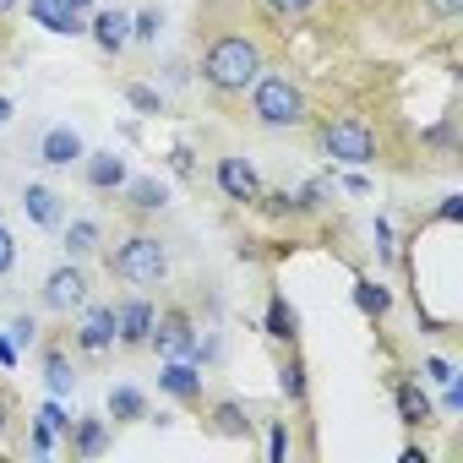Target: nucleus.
I'll return each mask as SVG.
<instances>
[{
  "label": "nucleus",
  "mask_w": 463,
  "mask_h": 463,
  "mask_svg": "<svg viewBox=\"0 0 463 463\" xmlns=\"http://www.w3.org/2000/svg\"><path fill=\"white\" fill-rule=\"evenodd\" d=\"M392 398H398V420H403V425H425V420H430V398L420 392V382H398Z\"/></svg>",
  "instance_id": "20"
},
{
  "label": "nucleus",
  "mask_w": 463,
  "mask_h": 463,
  "mask_svg": "<svg viewBox=\"0 0 463 463\" xmlns=\"http://www.w3.org/2000/svg\"><path fill=\"white\" fill-rule=\"evenodd\" d=\"M50 447H55V430L39 420V425H33V452H50Z\"/></svg>",
  "instance_id": "36"
},
{
  "label": "nucleus",
  "mask_w": 463,
  "mask_h": 463,
  "mask_svg": "<svg viewBox=\"0 0 463 463\" xmlns=\"http://www.w3.org/2000/svg\"><path fill=\"white\" fill-rule=\"evenodd\" d=\"M425 12L436 23H452V17H463V0H425Z\"/></svg>",
  "instance_id": "31"
},
{
  "label": "nucleus",
  "mask_w": 463,
  "mask_h": 463,
  "mask_svg": "<svg viewBox=\"0 0 463 463\" xmlns=\"http://www.w3.org/2000/svg\"><path fill=\"white\" fill-rule=\"evenodd\" d=\"M158 387H164L169 398H180V403H196V398H202V371H196V360H164Z\"/></svg>",
  "instance_id": "13"
},
{
  "label": "nucleus",
  "mask_w": 463,
  "mask_h": 463,
  "mask_svg": "<svg viewBox=\"0 0 463 463\" xmlns=\"http://www.w3.org/2000/svg\"><path fill=\"white\" fill-rule=\"evenodd\" d=\"M447 387V398H441V409H463V387H458V376L452 382H441Z\"/></svg>",
  "instance_id": "37"
},
{
  "label": "nucleus",
  "mask_w": 463,
  "mask_h": 463,
  "mask_svg": "<svg viewBox=\"0 0 463 463\" xmlns=\"http://www.w3.org/2000/svg\"><path fill=\"white\" fill-rule=\"evenodd\" d=\"M12 268H17V241H12V229L0 223V279H6Z\"/></svg>",
  "instance_id": "28"
},
{
  "label": "nucleus",
  "mask_w": 463,
  "mask_h": 463,
  "mask_svg": "<svg viewBox=\"0 0 463 463\" xmlns=\"http://www.w3.org/2000/svg\"><path fill=\"white\" fill-rule=\"evenodd\" d=\"M6 420H12V414H6V398H0V436H6Z\"/></svg>",
  "instance_id": "43"
},
{
  "label": "nucleus",
  "mask_w": 463,
  "mask_h": 463,
  "mask_svg": "<svg viewBox=\"0 0 463 463\" xmlns=\"http://www.w3.org/2000/svg\"><path fill=\"white\" fill-rule=\"evenodd\" d=\"M311 6H317V0H268V12H273V17H306Z\"/></svg>",
  "instance_id": "30"
},
{
  "label": "nucleus",
  "mask_w": 463,
  "mask_h": 463,
  "mask_svg": "<svg viewBox=\"0 0 463 463\" xmlns=\"http://www.w3.org/2000/svg\"><path fill=\"white\" fill-rule=\"evenodd\" d=\"M82 137L71 131V126H50L44 131V142H39V158L50 164V169H66V164H82Z\"/></svg>",
  "instance_id": "12"
},
{
  "label": "nucleus",
  "mask_w": 463,
  "mask_h": 463,
  "mask_svg": "<svg viewBox=\"0 0 463 463\" xmlns=\"http://www.w3.org/2000/svg\"><path fill=\"white\" fill-rule=\"evenodd\" d=\"M131 39H137V44H153V39H158V12L131 17Z\"/></svg>",
  "instance_id": "27"
},
{
  "label": "nucleus",
  "mask_w": 463,
  "mask_h": 463,
  "mask_svg": "<svg viewBox=\"0 0 463 463\" xmlns=\"http://www.w3.org/2000/svg\"><path fill=\"white\" fill-rule=\"evenodd\" d=\"M213 180H218V191L229 196V202H257L262 196V175L246 164V158H218V169H213Z\"/></svg>",
  "instance_id": "8"
},
{
  "label": "nucleus",
  "mask_w": 463,
  "mask_h": 463,
  "mask_svg": "<svg viewBox=\"0 0 463 463\" xmlns=\"http://www.w3.org/2000/svg\"><path fill=\"white\" fill-rule=\"evenodd\" d=\"M39 306H44V311H61V317H66V311H77V306H88V273H82V262H71V257H66V262L44 279Z\"/></svg>",
  "instance_id": "6"
},
{
  "label": "nucleus",
  "mask_w": 463,
  "mask_h": 463,
  "mask_svg": "<svg viewBox=\"0 0 463 463\" xmlns=\"http://www.w3.org/2000/svg\"><path fill=\"white\" fill-rule=\"evenodd\" d=\"M126 202H131V213H158V207H169V185L164 180H131L126 185Z\"/></svg>",
  "instance_id": "17"
},
{
  "label": "nucleus",
  "mask_w": 463,
  "mask_h": 463,
  "mask_svg": "<svg viewBox=\"0 0 463 463\" xmlns=\"http://www.w3.org/2000/svg\"><path fill=\"white\" fill-rule=\"evenodd\" d=\"M88 33H93V44H99L104 55H120V50L131 44V17H126V12H99V17L88 23Z\"/></svg>",
  "instance_id": "15"
},
{
  "label": "nucleus",
  "mask_w": 463,
  "mask_h": 463,
  "mask_svg": "<svg viewBox=\"0 0 463 463\" xmlns=\"http://www.w3.org/2000/svg\"><path fill=\"white\" fill-rule=\"evenodd\" d=\"M354 306L365 311V317H387V306H392V295L376 284V279H354Z\"/></svg>",
  "instance_id": "23"
},
{
  "label": "nucleus",
  "mask_w": 463,
  "mask_h": 463,
  "mask_svg": "<svg viewBox=\"0 0 463 463\" xmlns=\"http://www.w3.org/2000/svg\"><path fill=\"white\" fill-rule=\"evenodd\" d=\"M99 235H104L99 218H71V223H66V257H71V262L93 257V251H99Z\"/></svg>",
  "instance_id": "16"
},
{
  "label": "nucleus",
  "mask_w": 463,
  "mask_h": 463,
  "mask_svg": "<svg viewBox=\"0 0 463 463\" xmlns=\"http://www.w3.org/2000/svg\"><path fill=\"white\" fill-rule=\"evenodd\" d=\"M109 273L131 289H158L169 279V246L147 229H137V235L120 241V251H109Z\"/></svg>",
  "instance_id": "3"
},
{
  "label": "nucleus",
  "mask_w": 463,
  "mask_h": 463,
  "mask_svg": "<svg viewBox=\"0 0 463 463\" xmlns=\"http://www.w3.org/2000/svg\"><path fill=\"white\" fill-rule=\"evenodd\" d=\"M295 327H300L295 306H289L284 295H273V300H268V338H273V344H289V338H295Z\"/></svg>",
  "instance_id": "22"
},
{
  "label": "nucleus",
  "mask_w": 463,
  "mask_h": 463,
  "mask_svg": "<svg viewBox=\"0 0 463 463\" xmlns=\"http://www.w3.org/2000/svg\"><path fill=\"white\" fill-rule=\"evenodd\" d=\"M44 387H50V398H71V387H77V371H71V360L61 349L44 354Z\"/></svg>",
  "instance_id": "19"
},
{
  "label": "nucleus",
  "mask_w": 463,
  "mask_h": 463,
  "mask_svg": "<svg viewBox=\"0 0 463 463\" xmlns=\"http://www.w3.org/2000/svg\"><path fill=\"white\" fill-rule=\"evenodd\" d=\"M169 169H175V175H191V147H185V142L169 153Z\"/></svg>",
  "instance_id": "35"
},
{
  "label": "nucleus",
  "mask_w": 463,
  "mask_h": 463,
  "mask_svg": "<svg viewBox=\"0 0 463 463\" xmlns=\"http://www.w3.org/2000/svg\"><path fill=\"white\" fill-rule=\"evenodd\" d=\"M82 175H88L93 191H120V185L131 180L120 153H82Z\"/></svg>",
  "instance_id": "14"
},
{
  "label": "nucleus",
  "mask_w": 463,
  "mask_h": 463,
  "mask_svg": "<svg viewBox=\"0 0 463 463\" xmlns=\"http://www.w3.org/2000/svg\"><path fill=\"white\" fill-rule=\"evenodd\" d=\"M322 153L349 164V169H365V164H376V131L360 115H333L322 126Z\"/></svg>",
  "instance_id": "4"
},
{
  "label": "nucleus",
  "mask_w": 463,
  "mask_h": 463,
  "mask_svg": "<svg viewBox=\"0 0 463 463\" xmlns=\"http://www.w3.org/2000/svg\"><path fill=\"white\" fill-rule=\"evenodd\" d=\"M262 71H268V55H262V44L251 33H218L202 50V82L213 93H223V99L229 93H246Z\"/></svg>",
  "instance_id": "1"
},
{
  "label": "nucleus",
  "mask_w": 463,
  "mask_h": 463,
  "mask_svg": "<svg viewBox=\"0 0 463 463\" xmlns=\"http://www.w3.org/2000/svg\"><path fill=\"white\" fill-rule=\"evenodd\" d=\"M344 185H349L354 196H365V191H371V180H365V175H344Z\"/></svg>",
  "instance_id": "39"
},
{
  "label": "nucleus",
  "mask_w": 463,
  "mask_h": 463,
  "mask_svg": "<svg viewBox=\"0 0 463 463\" xmlns=\"http://www.w3.org/2000/svg\"><path fill=\"white\" fill-rule=\"evenodd\" d=\"M115 344V306H88L77 322V349L82 354H104Z\"/></svg>",
  "instance_id": "9"
},
{
  "label": "nucleus",
  "mask_w": 463,
  "mask_h": 463,
  "mask_svg": "<svg viewBox=\"0 0 463 463\" xmlns=\"http://www.w3.org/2000/svg\"><path fill=\"white\" fill-rule=\"evenodd\" d=\"M66 6H71V12H93V6H99V0H66Z\"/></svg>",
  "instance_id": "41"
},
{
  "label": "nucleus",
  "mask_w": 463,
  "mask_h": 463,
  "mask_svg": "<svg viewBox=\"0 0 463 463\" xmlns=\"http://www.w3.org/2000/svg\"><path fill=\"white\" fill-rule=\"evenodd\" d=\"M39 420H44V425H50V430H66V436H71V420H66V409H61V403H55V398H50V403H44V409H39Z\"/></svg>",
  "instance_id": "32"
},
{
  "label": "nucleus",
  "mask_w": 463,
  "mask_h": 463,
  "mask_svg": "<svg viewBox=\"0 0 463 463\" xmlns=\"http://www.w3.org/2000/svg\"><path fill=\"white\" fill-rule=\"evenodd\" d=\"M28 17L39 23V28H50V33H61V39H77V33H88V23H82V12H71L66 0H28Z\"/></svg>",
  "instance_id": "10"
},
{
  "label": "nucleus",
  "mask_w": 463,
  "mask_h": 463,
  "mask_svg": "<svg viewBox=\"0 0 463 463\" xmlns=\"http://www.w3.org/2000/svg\"><path fill=\"white\" fill-rule=\"evenodd\" d=\"M17 6H23V0H0V17H12Z\"/></svg>",
  "instance_id": "42"
},
{
  "label": "nucleus",
  "mask_w": 463,
  "mask_h": 463,
  "mask_svg": "<svg viewBox=\"0 0 463 463\" xmlns=\"http://www.w3.org/2000/svg\"><path fill=\"white\" fill-rule=\"evenodd\" d=\"M33 338H39V317H17V322H12V344H17V349H28Z\"/></svg>",
  "instance_id": "29"
},
{
  "label": "nucleus",
  "mask_w": 463,
  "mask_h": 463,
  "mask_svg": "<svg viewBox=\"0 0 463 463\" xmlns=\"http://www.w3.org/2000/svg\"><path fill=\"white\" fill-rule=\"evenodd\" d=\"M6 120H12V99L0 93V131H6Z\"/></svg>",
  "instance_id": "40"
},
{
  "label": "nucleus",
  "mask_w": 463,
  "mask_h": 463,
  "mask_svg": "<svg viewBox=\"0 0 463 463\" xmlns=\"http://www.w3.org/2000/svg\"><path fill=\"white\" fill-rule=\"evenodd\" d=\"M23 213L39 223V229H61L66 223V207H61V191H50L44 180H28L23 185Z\"/></svg>",
  "instance_id": "11"
},
{
  "label": "nucleus",
  "mask_w": 463,
  "mask_h": 463,
  "mask_svg": "<svg viewBox=\"0 0 463 463\" xmlns=\"http://www.w3.org/2000/svg\"><path fill=\"white\" fill-rule=\"evenodd\" d=\"M147 414V398L137 387H109V420H142Z\"/></svg>",
  "instance_id": "24"
},
{
  "label": "nucleus",
  "mask_w": 463,
  "mask_h": 463,
  "mask_svg": "<svg viewBox=\"0 0 463 463\" xmlns=\"http://www.w3.org/2000/svg\"><path fill=\"white\" fill-rule=\"evenodd\" d=\"M279 392H284V398H295V403L306 398V365H300V360L279 365Z\"/></svg>",
  "instance_id": "25"
},
{
  "label": "nucleus",
  "mask_w": 463,
  "mask_h": 463,
  "mask_svg": "<svg viewBox=\"0 0 463 463\" xmlns=\"http://www.w3.org/2000/svg\"><path fill=\"white\" fill-rule=\"evenodd\" d=\"M0 365H17V344L6 333H0Z\"/></svg>",
  "instance_id": "38"
},
{
  "label": "nucleus",
  "mask_w": 463,
  "mask_h": 463,
  "mask_svg": "<svg viewBox=\"0 0 463 463\" xmlns=\"http://www.w3.org/2000/svg\"><path fill=\"white\" fill-rule=\"evenodd\" d=\"M147 344H153L164 360H202V333H196L191 311H180V306H169V311H158V317H153Z\"/></svg>",
  "instance_id": "5"
},
{
  "label": "nucleus",
  "mask_w": 463,
  "mask_h": 463,
  "mask_svg": "<svg viewBox=\"0 0 463 463\" xmlns=\"http://www.w3.org/2000/svg\"><path fill=\"white\" fill-rule=\"evenodd\" d=\"M153 300L147 295H131V300H120L115 306V344H126V349H142L147 344V333H153Z\"/></svg>",
  "instance_id": "7"
},
{
  "label": "nucleus",
  "mask_w": 463,
  "mask_h": 463,
  "mask_svg": "<svg viewBox=\"0 0 463 463\" xmlns=\"http://www.w3.org/2000/svg\"><path fill=\"white\" fill-rule=\"evenodd\" d=\"M246 93H251V120L262 131H295L311 120V99L289 71H262Z\"/></svg>",
  "instance_id": "2"
},
{
  "label": "nucleus",
  "mask_w": 463,
  "mask_h": 463,
  "mask_svg": "<svg viewBox=\"0 0 463 463\" xmlns=\"http://www.w3.org/2000/svg\"><path fill=\"white\" fill-rule=\"evenodd\" d=\"M425 376H430V382H452V365H447L441 354H430V360H425Z\"/></svg>",
  "instance_id": "34"
},
{
  "label": "nucleus",
  "mask_w": 463,
  "mask_h": 463,
  "mask_svg": "<svg viewBox=\"0 0 463 463\" xmlns=\"http://www.w3.org/2000/svg\"><path fill=\"white\" fill-rule=\"evenodd\" d=\"M284 452H289V430H284V425H273V436H268V458H273V463H284Z\"/></svg>",
  "instance_id": "33"
},
{
  "label": "nucleus",
  "mask_w": 463,
  "mask_h": 463,
  "mask_svg": "<svg viewBox=\"0 0 463 463\" xmlns=\"http://www.w3.org/2000/svg\"><path fill=\"white\" fill-rule=\"evenodd\" d=\"M126 99L142 109V115H158L164 109V99H158V88H147V82H126Z\"/></svg>",
  "instance_id": "26"
},
{
  "label": "nucleus",
  "mask_w": 463,
  "mask_h": 463,
  "mask_svg": "<svg viewBox=\"0 0 463 463\" xmlns=\"http://www.w3.org/2000/svg\"><path fill=\"white\" fill-rule=\"evenodd\" d=\"M213 430L229 436V441H241V436H251V420H246V409L235 398H223V403H213Z\"/></svg>",
  "instance_id": "18"
},
{
  "label": "nucleus",
  "mask_w": 463,
  "mask_h": 463,
  "mask_svg": "<svg viewBox=\"0 0 463 463\" xmlns=\"http://www.w3.org/2000/svg\"><path fill=\"white\" fill-rule=\"evenodd\" d=\"M109 447V425L104 420H77V430H71V452L77 458H99Z\"/></svg>",
  "instance_id": "21"
}]
</instances>
